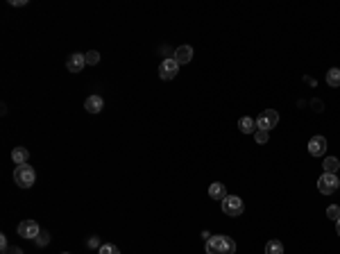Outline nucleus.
Returning <instances> with one entry per match:
<instances>
[{
  "label": "nucleus",
  "mask_w": 340,
  "mask_h": 254,
  "mask_svg": "<svg viewBox=\"0 0 340 254\" xmlns=\"http://www.w3.org/2000/svg\"><path fill=\"white\" fill-rule=\"evenodd\" d=\"M28 159H30V150H28V147H14V150H12V161L16 163V166L28 163Z\"/></svg>",
  "instance_id": "nucleus-14"
},
{
  "label": "nucleus",
  "mask_w": 340,
  "mask_h": 254,
  "mask_svg": "<svg viewBox=\"0 0 340 254\" xmlns=\"http://www.w3.org/2000/svg\"><path fill=\"white\" fill-rule=\"evenodd\" d=\"M327 84L333 89L340 87V68H329L327 71Z\"/></svg>",
  "instance_id": "nucleus-16"
},
{
  "label": "nucleus",
  "mask_w": 340,
  "mask_h": 254,
  "mask_svg": "<svg viewBox=\"0 0 340 254\" xmlns=\"http://www.w3.org/2000/svg\"><path fill=\"white\" fill-rule=\"evenodd\" d=\"M340 188V177L336 173H322L320 179H318V190L322 195H331Z\"/></svg>",
  "instance_id": "nucleus-3"
},
{
  "label": "nucleus",
  "mask_w": 340,
  "mask_h": 254,
  "mask_svg": "<svg viewBox=\"0 0 340 254\" xmlns=\"http://www.w3.org/2000/svg\"><path fill=\"white\" fill-rule=\"evenodd\" d=\"M98 254H120L118 245H111V243H102L100 250H98Z\"/></svg>",
  "instance_id": "nucleus-19"
},
{
  "label": "nucleus",
  "mask_w": 340,
  "mask_h": 254,
  "mask_svg": "<svg viewBox=\"0 0 340 254\" xmlns=\"http://www.w3.org/2000/svg\"><path fill=\"white\" fill-rule=\"evenodd\" d=\"M5 250H9V241H7V236H0V252H5Z\"/></svg>",
  "instance_id": "nucleus-24"
},
{
  "label": "nucleus",
  "mask_w": 340,
  "mask_h": 254,
  "mask_svg": "<svg viewBox=\"0 0 340 254\" xmlns=\"http://www.w3.org/2000/svg\"><path fill=\"white\" fill-rule=\"evenodd\" d=\"M86 66V55L84 52H73L71 57L66 59V68L68 73H82Z\"/></svg>",
  "instance_id": "nucleus-8"
},
{
  "label": "nucleus",
  "mask_w": 340,
  "mask_h": 254,
  "mask_svg": "<svg viewBox=\"0 0 340 254\" xmlns=\"http://www.w3.org/2000/svg\"><path fill=\"white\" fill-rule=\"evenodd\" d=\"M191 59H193V48L191 46H179L175 50V61L179 64V66L182 64H188Z\"/></svg>",
  "instance_id": "nucleus-11"
},
{
  "label": "nucleus",
  "mask_w": 340,
  "mask_h": 254,
  "mask_svg": "<svg viewBox=\"0 0 340 254\" xmlns=\"http://www.w3.org/2000/svg\"><path fill=\"white\" fill-rule=\"evenodd\" d=\"M209 198L211 200H222L227 198V188H224V184L222 182H213L211 186H209Z\"/></svg>",
  "instance_id": "nucleus-12"
},
{
  "label": "nucleus",
  "mask_w": 340,
  "mask_h": 254,
  "mask_svg": "<svg viewBox=\"0 0 340 254\" xmlns=\"http://www.w3.org/2000/svg\"><path fill=\"white\" fill-rule=\"evenodd\" d=\"M327 152V139L324 136H313L308 141V155L311 157H322Z\"/></svg>",
  "instance_id": "nucleus-9"
},
{
  "label": "nucleus",
  "mask_w": 340,
  "mask_h": 254,
  "mask_svg": "<svg viewBox=\"0 0 340 254\" xmlns=\"http://www.w3.org/2000/svg\"><path fill=\"white\" fill-rule=\"evenodd\" d=\"M238 130L243 132V134H254L259 127H256V120L250 118V116H243V118L238 120Z\"/></svg>",
  "instance_id": "nucleus-13"
},
{
  "label": "nucleus",
  "mask_w": 340,
  "mask_h": 254,
  "mask_svg": "<svg viewBox=\"0 0 340 254\" xmlns=\"http://www.w3.org/2000/svg\"><path fill=\"white\" fill-rule=\"evenodd\" d=\"M18 236L20 238H28V241H36V236L41 234V227H39V222L36 220H23L18 225Z\"/></svg>",
  "instance_id": "nucleus-7"
},
{
  "label": "nucleus",
  "mask_w": 340,
  "mask_h": 254,
  "mask_svg": "<svg viewBox=\"0 0 340 254\" xmlns=\"http://www.w3.org/2000/svg\"><path fill=\"white\" fill-rule=\"evenodd\" d=\"M336 234H338V236H340V218H338V220H336Z\"/></svg>",
  "instance_id": "nucleus-27"
},
{
  "label": "nucleus",
  "mask_w": 340,
  "mask_h": 254,
  "mask_svg": "<svg viewBox=\"0 0 340 254\" xmlns=\"http://www.w3.org/2000/svg\"><path fill=\"white\" fill-rule=\"evenodd\" d=\"M9 5H12V7H25L28 0H9Z\"/></svg>",
  "instance_id": "nucleus-25"
},
{
  "label": "nucleus",
  "mask_w": 340,
  "mask_h": 254,
  "mask_svg": "<svg viewBox=\"0 0 340 254\" xmlns=\"http://www.w3.org/2000/svg\"><path fill=\"white\" fill-rule=\"evenodd\" d=\"M277 123H279V114H277L275 109L261 111L259 118H256V127H259V130H265V132H270L272 127H277Z\"/></svg>",
  "instance_id": "nucleus-5"
},
{
  "label": "nucleus",
  "mask_w": 340,
  "mask_h": 254,
  "mask_svg": "<svg viewBox=\"0 0 340 254\" xmlns=\"http://www.w3.org/2000/svg\"><path fill=\"white\" fill-rule=\"evenodd\" d=\"M52 241V236H50V231H43V229H41V234L39 236H36V245H39V247H46V245H48V243Z\"/></svg>",
  "instance_id": "nucleus-18"
},
{
  "label": "nucleus",
  "mask_w": 340,
  "mask_h": 254,
  "mask_svg": "<svg viewBox=\"0 0 340 254\" xmlns=\"http://www.w3.org/2000/svg\"><path fill=\"white\" fill-rule=\"evenodd\" d=\"M177 73H179V64L175 61V57H166V59L159 64V77L166 79V82L177 77Z\"/></svg>",
  "instance_id": "nucleus-6"
},
{
  "label": "nucleus",
  "mask_w": 340,
  "mask_h": 254,
  "mask_svg": "<svg viewBox=\"0 0 340 254\" xmlns=\"http://www.w3.org/2000/svg\"><path fill=\"white\" fill-rule=\"evenodd\" d=\"M268 139H270V132H265V130H256V132H254V141L259 143V145L268 143Z\"/></svg>",
  "instance_id": "nucleus-20"
},
{
  "label": "nucleus",
  "mask_w": 340,
  "mask_h": 254,
  "mask_svg": "<svg viewBox=\"0 0 340 254\" xmlns=\"http://www.w3.org/2000/svg\"><path fill=\"white\" fill-rule=\"evenodd\" d=\"M84 109L88 111V114H100V111L104 109V98L98 93L88 95V98L84 100Z\"/></svg>",
  "instance_id": "nucleus-10"
},
{
  "label": "nucleus",
  "mask_w": 340,
  "mask_h": 254,
  "mask_svg": "<svg viewBox=\"0 0 340 254\" xmlns=\"http://www.w3.org/2000/svg\"><path fill=\"white\" fill-rule=\"evenodd\" d=\"M14 182L18 184L20 188H32L36 182V173L30 163H23V166L14 168Z\"/></svg>",
  "instance_id": "nucleus-2"
},
{
  "label": "nucleus",
  "mask_w": 340,
  "mask_h": 254,
  "mask_svg": "<svg viewBox=\"0 0 340 254\" xmlns=\"http://www.w3.org/2000/svg\"><path fill=\"white\" fill-rule=\"evenodd\" d=\"M100 245H102V243H100V236H91V238L86 241V247H91V250H100Z\"/></svg>",
  "instance_id": "nucleus-23"
},
{
  "label": "nucleus",
  "mask_w": 340,
  "mask_h": 254,
  "mask_svg": "<svg viewBox=\"0 0 340 254\" xmlns=\"http://www.w3.org/2000/svg\"><path fill=\"white\" fill-rule=\"evenodd\" d=\"M265 254H284V243L272 238V241L265 243Z\"/></svg>",
  "instance_id": "nucleus-15"
},
{
  "label": "nucleus",
  "mask_w": 340,
  "mask_h": 254,
  "mask_svg": "<svg viewBox=\"0 0 340 254\" xmlns=\"http://www.w3.org/2000/svg\"><path fill=\"white\" fill-rule=\"evenodd\" d=\"M322 166H324V173H336L338 168H340V161H338L336 157H327L322 161Z\"/></svg>",
  "instance_id": "nucleus-17"
},
{
  "label": "nucleus",
  "mask_w": 340,
  "mask_h": 254,
  "mask_svg": "<svg viewBox=\"0 0 340 254\" xmlns=\"http://www.w3.org/2000/svg\"><path fill=\"white\" fill-rule=\"evenodd\" d=\"M245 211V204H243V200L238 198V195H227V198L222 200V214L224 216H240Z\"/></svg>",
  "instance_id": "nucleus-4"
},
{
  "label": "nucleus",
  "mask_w": 340,
  "mask_h": 254,
  "mask_svg": "<svg viewBox=\"0 0 340 254\" xmlns=\"http://www.w3.org/2000/svg\"><path fill=\"white\" fill-rule=\"evenodd\" d=\"M327 216H329L331 220H338V218H340V206H338V204H329V206H327Z\"/></svg>",
  "instance_id": "nucleus-22"
},
{
  "label": "nucleus",
  "mask_w": 340,
  "mask_h": 254,
  "mask_svg": "<svg viewBox=\"0 0 340 254\" xmlns=\"http://www.w3.org/2000/svg\"><path fill=\"white\" fill-rule=\"evenodd\" d=\"M204 250H207V254H234L236 252V243L224 234H216L207 241Z\"/></svg>",
  "instance_id": "nucleus-1"
},
{
  "label": "nucleus",
  "mask_w": 340,
  "mask_h": 254,
  "mask_svg": "<svg viewBox=\"0 0 340 254\" xmlns=\"http://www.w3.org/2000/svg\"><path fill=\"white\" fill-rule=\"evenodd\" d=\"M61 254H71V252H61Z\"/></svg>",
  "instance_id": "nucleus-28"
},
{
  "label": "nucleus",
  "mask_w": 340,
  "mask_h": 254,
  "mask_svg": "<svg viewBox=\"0 0 340 254\" xmlns=\"http://www.w3.org/2000/svg\"><path fill=\"white\" fill-rule=\"evenodd\" d=\"M3 254H23V250H20V247H9V250H5Z\"/></svg>",
  "instance_id": "nucleus-26"
},
{
  "label": "nucleus",
  "mask_w": 340,
  "mask_h": 254,
  "mask_svg": "<svg viewBox=\"0 0 340 254\" xmlns=\"http://www.w3.org/2000/svg\"><path fill=\"white\" fill-rule=\"evenodd\" d=\"M98 61H100V52H98V50H88L86 52V64H88V66H96Z\"/></svg>",
  "instance_id": "nucleus-21"
}]
</instances>
